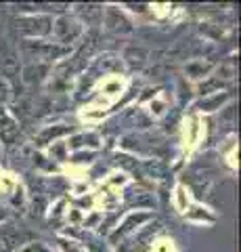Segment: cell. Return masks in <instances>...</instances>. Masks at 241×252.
Segmentation results:
<instances>
[{"instance_id": "52a82bcc", "label": "cell", "mask_w": 241, "mask_h": 252, "mask_svg": "<svg viewBox=\"0 0 241 252\" xmlns=\"http://www.w3.org/2000/svg\"><path fill=\"white\" fill-rule=\"evenodd\" d=\"M65 250H67V252H80V250L74 246V244H65Z\"/></svg>"}, {"instance_id": "5b68a950", "label": "cell", "mask_w": 241, "mask_h": 252, "mask_svg": "<svg viewBox=\"0 0 241 252\" xmlns=\"http://www.w3.org/2000/svg\"><path fill=\"white\" fill-rule=\"evenodd\" d=\"M63 132H67L65 126H61V128H49V130H44L42 135H40V143H46V139H51V137H55V135H63Z\"/></svg>"}, {"instance_id": "6da1fadb", "label": "cell", "mask_w": 241, "mask_h": 252, "mask_svg": "<svg viewBox=\"0 0 241 252\" xmlns=\"http://www.w3.org/2000/svg\"><path fill=\"white\" fill-rule=\"evenodd\" d=\"M55 32H57L59 42L67 44V42H72V40H76V38L80 36V26H76L74 21H69L67 17H63V19H59V21H57Z\"/></svg>"}, {"instance_id": "7a4b0ae2", "label": "cell", "mask_w": 241, "mask_h": 252, "mask_svg": "<svg viewBox=\"0 0 241 252\" xmlns=\"http://www.w3.org/2000/svg\"><path fill=\"white\" fill-rule=\"evenodd\" d=\"M26 34H49L51 32V19L49 17H36V19H23L21 26H17Z\"/></svg>"}, {"instance_id": "3957f363", "label": "cell", "mask_w": 241, "mask_h": 252, "mask_svg": "<svg viewBox=\"0 0 241 252\" xmlns=\"http://www.w3.org/2000/svg\"><path fill=\"white\" fill-rule=\"evenodd\" d=\"M107 28L113 32H130V23L124 19V15H120V11L115 9H107Z\"/></svg>"}, {"instance_id": "277c9868", "label": "cell", "mask_w": 241, "mask_h": 252, "mask_svg": "<svg viewBox=\"0 0 241 252\" xmlns=\"http://www.w3.org/2000/svg\"><path fill=\"white\" fill-rule=\"evenodd\" d=\"M21 238L17 233H13V231H9V229H4V235H0V252H9V250H13L15 246H17V242H19Z\"/></svg>"}, {"instance_id": "8992f818", "label": "cell", "mask_w": 241, "mask_h": 252, "mask_svg": "<svg viewBox=\"0 0 241 252\" xmlns=\"http://www.w3.org/2000/svg\"><path fill=\"white\" fill-rule=\"evenodd\" d=\"M27 69L32 72V67H27ZM29 72H26V76H29ZM38 72H46V65H38V67H36V74H38ZM26 80H27V82H34V80H40V78H38V76H29V78H26Z\"/></svg>"}]
</instances>
